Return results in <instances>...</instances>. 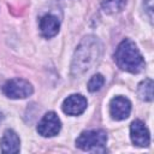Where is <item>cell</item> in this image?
I'll return each instance as SVG.
<instances>
[{"label": "cell", "instance_id": "ba28073f", "mask_svg": "<svg viewBox=\"0 0 154 154\" xmlns=\"http://www.w3.org/2000/svg\"><path fill=\"white\" fill-rule=\"evenodd\" d=\"M87 99L81 94H72L67 96L63 102V111L69 116H78L87 108Z\"/></svg>", "mask_w": 154, "mask_h": 154}, {"label": "cell", "instance_id": "7c38bea8", "mask_svg": "<svg viewBox=\"0 0 154 154\" xmlns=\"http://www.w3.org/2000/svg\"><path fill=\"white\" fill-rule=\"evenodd\" d=\"M128 0H101V7L106 13H117L120 12Z\"/></svg>", "mask_w": 154, "mask_h": 154}, {"label": "cell", "instance_id": "9c48e42d", "mask_svg": "<svg viewBox=\"0 0 154 154\" xmlns=\"http://www.w3.org/2000/svg\"><path fill=\"white\" fill-rule=\"evenodd\" d=\"M0 148L2 153H10V154L18 153L20 149V140L18 135L13 130L7 129L0 140Z\"/></svg>", "mask_w": 154, "mask_h": 154}, {"label": "cell", "instance_id": "5bb4252c", "mask_svg": "<svg viewBox=\"0 0 154 154\" xmlns=\"http://www.w3.org/2000/svg\"><path fill=\"white\" fill-rule=\"evenodd\" d=\"M1 119H2V116H1V113H0V122H1Z\"/></svg>", "mask_w": 154, "mask_h": 154}, {"label": "cell", "instance_id": "52a82bcc", "mask_svg": "<svg viewBox=\"0 0 154 154\" xmlns=\"http://www.w3.org/2000/svg\"><path fill=\"white\" fill-rule=\"evenodd\" d=\"M131 112V102L124 96H116L109 102V114L116 120H123Z\"/></svg>", "mask_w": 154, "mask_h": 154}, {"label": "cell", "instance_id": "8fae6325", "mask_svg": "<svg viewBox=\"0 0 154 154\" xmlns=\"http://www.w3.org/2000/svg\"><path fill=\"white\" fill-rule=\"evenodd\" d=\"M137 95L143 101H152L153 100V79L146 78L138 84Z\"/></svg>", "mask_w": 154, "mask_h": 154}, {"label": "cell", "instance_id": "5b68a950", "mask_svg": "<svg viewBox=\"0 0 154 154\" xmlns=\"http://www.w3.org/2000/svg\"><path fill=\"white\" fill-rule=\"evenodd\" d=\"M61 129V122L57 113L48 112L46 113L37 125V132L43 137H52L59 134Z\"/></svg>", "mask_w": 154, "mask_h": 154}, {"label": "cell", "instance_id": "30bf717a", "mask_svg": "<svg viewBox=\"0 0 154 154\" xmlns=\"http://www.w3.org/2000/svg\"><path fill=\"white\" fill-rule=\"evenodd\" d=\"M38 26H40L41 35L46 38H51L58 34L59 28H60V23L55 16L48 13V14H45L41 17Z\"/></svg>", "mask_w": 154, "mask_h": 154}, {"label": "cell", "instance_id": "8992f818", "mask_svg": "<svg viewBox=\"0 0 154 154\" xmlns=\"http://www.w3.org/2000/svg\"><path fill=\"white\" fill-rule=\"evenodd\" d=\"M130 137L135 146L148 147L150 143V136L147 126L140 119H136L130 125Z\"/></svg>", "mask_w": 154, "mask_h": 154}, {"label": "cell", "instance_id": "277c9868", "mask_svg": "<svg viewBox=\"0 0 154 154\" xmlns=\"http://www.w3.org/2000/svg\"><path fill=\"white\" fill-rule=\"evenodd\" d=\"M2 93L10 99H25L34 93V88L23 78H12L2 85Z\"/></svg>", "mask_w": 154, "mask_h": 154}, {"label": "cell", "instance_id": "4fadbf2b", "mask_svg": "<svg viewBox=\"0 0 154 154\" xmlns=\"http://www.w3.org/2000/svg\"><path fill=\"white\" fill-rule=\"evenodd\" d=\"M103 83H105L103 76L100 75V73H96V75H94L89 79V82H88V90L90 93H95V91H97V90H100L102 88Z\"/></svg>", "mask_w": 154, "mask_h": 154}, {"label": "cell", "instance_id": "3957f363", "mask_svg": "<svg viewBox=\"0 0 154 154\" xmlns=\"http://www.w3.org/2000/svg\"><path fill=\"white\" fill-rule=\"evenodd\" d=\"M107 134L103 130L83 131L76 140V146L82 150H99L105 147Z\"/></svg>", "mask_w": 154, "mask_h": 154}, {"label": "cell", "instance_id": "7a4b0ae2", "mask_svg": "<svg viewBox=\"0 0 154 154\" xmlns=\"http://www.w3.org/2000/svg\"><path fill=\"white\" fill-rule=\"evenodd\" d=\"M114 60L122 70L131 73H137L144 67V59L141 52L135 42L129 38H125L119 43L114 53Z\"/></svg>", "mask_w": 154, "mask_h": 154}, {"label": "cell", "instance_id": "6da1fadb", "mask_svg": "<svg viewBox=\"0 0 154 154\" xmlns=\"http://www.w3.org/2000/svg\"><path fill=\"white\" fill-rule=\"evenodd\" d=\"M102 53V45L100 40L93 35L85 36L78 45L71 65V73L79 76L90 69L99 61Z\"/></svg>", "mask_w": 154, "mask_h": 154}]
</instances>
